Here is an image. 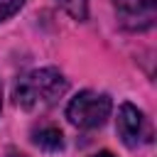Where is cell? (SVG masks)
Here are the masks:
<instances>
[{
  "mask_svg": "<svg viewBox=\"0 0 157 157\" xmlns=\"http://www.w3.org/2000/svg\"><path fill=\"white\" fill-rule=\"evenodd\" d=\"M69 88V81L64 78V74L54 66H42V69H32L27 74H22L15 83V103L22 110L37 113V110H47L52 105L59 103V98H64Z\"/></svg>",
  "mask_w": 157,
  "mask_h": 157,
  "instance_id": "1",
  "label": "cell"
},
{
  "mask_svg": "<svg viewBox=\"0 0 157 157\" xmlns=\"http://www.w3.org/2000/svg\"><path fill=\"white\" fill-rule=\"evenodd\" d=\"M110 110H113V103L105 93L86 88V91H78L69 101L66 118H69L71 125H76L81 130H96L108 120Z\"/></svg>",
  "mask_w": 157,
  "mask_h": 157,
  "instance_id": "2",
  "label": "cell"
},
{
  "mask_svg": "<svg viewBox=\"0 0 157 157\" xmlns=\"http://www.w3.org/2000/svg\"><path fill=\"white\" fill-rule=\"evenodd\" d=\"M115 130H118V137L125 147L135 150V147H142L152 140V128L145 118V113L132 105V103H120L118 108V120H115Z\"/></svg>",
  "mask_w": 157,
  "mask_h": 157,
  "instance_id": "3",
  "label": "cell"
},
{
  "mask_svg": "<svg viewBox=\"0 0 157 157\" xmlns=\"http://www.w3.org/2000/svg\"><path fill=\"white\" fill-rule=\"evenodd\" d=\"M113 10L128 32H147L157 20V0H113Z\"/></svg>",
  "mask_w": 157,
  "mask_h": 157,
  "instance_id": "4",
  "label": "cell"
},
{
  "mask_svg": "<svg viewBox=\"0 0 157 157\" xmlns=\"http://www.w3.org/2000/svg\"><path fill=\"white\" fill-rule=\"evenodd\" d=\"M32 142L44 152H59L64 147V135L52 123H39L32 128Z\"/></svg>",
  "mask_w": 157,
  "mask_h": 157,
  "instance_id": "5",
  "label": "cell"
},
{
  "mask_svg": "<svg viewBox=\"0 0 157 157\" xmlns=\"http://www.w3.org/2000/svg\"><path fill=\"white\" fill-rule=\"evenodd\" d=\"M74 20H86L88 17V0H56Z\"/></svg>",
  "mask_w": 157,
  "mask_h": 157,
  "instance_id": "6",
  "label": "cell"
},
{
  "mask_svg": "<svg viewBox=\"0 0 157 157\" xmlns=\"http://www.w3.org/2000/svg\"><path fill=\"white\" fill-rule=\"evenodd\" d=\"M22 5H25V0H0V22L10 20L12 15H17L22 10Z\"/></svg>",
  "mask_w": 157,
  "mask_h": 157,
  "instance_id": "7",
  "label": "cell"
},
{
  "mask_svg": "<svg viewBox=\"0 0 157 157\" xmlns=\"http://www.w3.org/2000/svg\"><path fill=\"white\" fill-rule=\"evenodd\" d=\"M91 157H115V155L108 152V150H103V152H96V155H91Z\"/></svg>",
  "mask_w": 157,
  "mask_h": 157,
  "instance_id": "8",
  "label": "cell"
},
{
  "mask_svg": "<svg viewBox=\"0 0 157 157\" xmlns=\"http://www.w3.org/2000/svg\"><path fill=\"white\" fill-rule=\"evenodd\" d=\"M10 157H27V155H20V152H10Z\"/></svg>",
  "mask_w": 157,
  "mask_h": 157,
  "instance_id": "9",
  "label": "cell"
},
{
  "mask_svg": "<svg viewBox=\"0 0 157 157\" xmlns=\"http://www.w3.org/2000/svg\"><path fill=\"white\" fill-rule=\"evenodd\" d=\"M0 108H2V83H0Z\"/></svg>",
  "mask_w": 157,
  "mask_h": 157,
  "instance_id": "10",
  "label": "cell"
}]
</instances>
